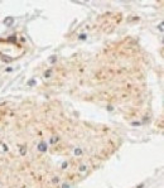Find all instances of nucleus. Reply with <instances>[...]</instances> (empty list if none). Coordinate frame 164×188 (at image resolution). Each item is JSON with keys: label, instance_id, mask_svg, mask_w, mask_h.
<instances>
[{"label": "nucleus", "instance_id": "nucleus-1", "mask_svg": "<svg viewBox=\"0 0 164 188\" xmlns=\"http://www.w3.org/2000/svg\"><path fill=\"white\" fill-rule=\"evenodd\" d=\"M120 145L105 125L54 102L0 105V188H70Z\"/></svg>", "mask_w": 164, "mask_h": 188}]
</instances>
